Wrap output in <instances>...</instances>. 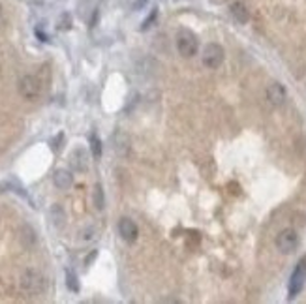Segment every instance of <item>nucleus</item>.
<instances>
[{
    "instance_id": "12",
    "label": "nucleus",
    "mask_w": 306,
    "mask_h": 304,
    "mask_svg": "<svg viewBox=\"0 0 306 304\" xmlns=\"http://www.w3.org/2000/svg\"><path fill=\"white\" fill-rule=\"evenodd\" d=\"M113 148H116V152L118 154H126V150H128V139H126V135L122 133H116L115 137H113Z\"/></svg>"
},
{
    "instance_id": "8",
    "label": "nucleus",
    "mask_w": 306,
    "mask_h": 304,
    "mask_svg": "<svg viewBox=\"0 0 306 304\" xmlns=\"http://www.w3.org/2000/svg\"><path fill=\"white\" fill-rule=\"evenodd\" d=\"M118 235H120L126 242H136L139 237L138 224L130 218H122L120 222H118Z\"/></svg>"
},
{
    "instance_id": "9",
    "label": "nucleus",
    "mask_w": 306,
    "mask_h": 304,
    "mask_svg": "<svg viewBox=\"0 0 306 304\" xmlns=\"http://www.w3.org/2000/svg\"><path fill=\"white\" fill-rule=\"evenodd\" d=\"M230 11H231V15H233V19H235L237 23H240V24L248 23V19H250V11H248V8H246L244 2H240V0L231 2Z\"/></svg>"
},
{
    "instance_id": "21",
    "label": "nucleus",
    "mask_w": 306,
    "mask_h": 304,
    "mask_svg": "<svg viewBox=\"0 0 306 304\" xmlns=\"http://www.w3.org/2000/svg\"><path fill=\"white\" fill-rule=\"evenodd\" d=\"M210 2H212V4H226L228 0H210Z\"/></svg>"
},
{
    "instance_id": "10",
    "label": "nucleus",
    "mask_w": 306,
    "mask_h": 304,
    "mask_svg": "<svg viewBox=\"0 0 306 304\" xmlns=\"http://www.w3.org/2000/svg\"><path fill=\"white\" fill-rule=\"evenodd\" d=\"M53 184L58 190H68L74 184V175L68 169H56L53 175Z\"/></svg>"
},
{
    "instance_id": "19",
    "label": "nucleus",
    "mask_w": 306,
    "mask_h": 304,
    "mask_svg": "<svg viewBox=\"0 0 306 304\" xmlns=\"http://www.w3.org/2000/svg\"><path fill=\"white\" fill-rule=\"evenodd\" d=\"M94 258H96V252H92L90 256L86 258V265H88V263H90V261H92V259H94Z\"/></svg>"
},
{
    "instance_id": "18",
    "label": "nucleus",
    "mask_w": 306,
    "mask_h": 304,
    "mask_svg": "<svg viewBox=\"0 0 306 304\" xmlns=\"http://www.w3.org/2000/svg\"><path fill=\"white\" fill-rule=\"evenodd\" d=\"M62 139H64V135H62V133H58V135H56V139H53V148H54V150H58V148H60V145H58V143H60Z\"/></svg>"
},
{
    "instance_id": "5",
    "label": "nucleus",
    "mask_w": 306,
    "mask_h": 304,
    "mask_svg": "<svg viewBox=\"0 0 306 304\" xmlns=\"http://www.w3.org/2000/svg\"><path fill=\"white\" fill-rule=\"evenodd\" d=\"M298 246V235L295 229H284L276 237V248L282 254H293Z\"/></svg>"
},
{
    "instance_id": "3",
    "label": "nucleus",
    "mask_w": 306,
    "mask_h": 304,
    "mask_svg": "<svg viewBox=\"0 0 306 304\" xmlns=\"http://www.w3.org/2000/svg\"><path fill=\"white\" fill-rule=\"evenodd\" d=\"M201 62L208 70H216L220 68L224 62V47L218 43H207L203 47V55H201Z\"/></svg>"
},
{
    "instance_id": "6",
    "label": "nucleus",
    "mask_w": 306,
    "mask_h": 304,
    "mask_svg": "<svg viewBox=\"0 0 306 304\" xmlns=\"http://www.w3.org/2000/svg\"><path fill=\"white\" fill-rule=\"evenodd\" d=\"M304 284H306V256L298 261L297 267H295V271H293V274H291V280H290V297L291 299L297 297L298 293L302 291Z\"/></svg>"
},
{
    "instance_id": "7",
    "label": "nucleus",
    "mask_w": 306,
    "mask_h": 304,
    "mask_svg": "<svg viewBox=\"0 0 306 304\" xmlns=\"http://www.w3.org/2000/svg\"><path fill=\"white\" fill-rule=\"evenodd\" d=\"M288 98V90H286V86L282 83H270L267 86V100L270 105H274V107H280L284 101Z\"/></svg>"
},
{
    "instance_id": "20",
    "label": "nucleus",
    "mask_w": 306,
    "mask_h": 304,
    "mask_svg": "<svg viewBox=\"0 0 306 304\" xmlns=\"http://www.w3.org/2000/svg\"><path fill=\"white\" fill-rule=\"evenodd\" d=\"M146 0H138V2H136V9L138 8H141V6H143V4H145Z\"/></svg>"
},
{
    "instance_id": "1",
    "label": "nucleus",
    "mask_w": 306,
    "mask_h": 304,
    "mask_svg": "<svg viewBox=\"0 0 306 304\" xmlns=\"http://www.w3.org/2000/svg\"><path fill=\"white\" fill-rule=\"evenodd\" d=\"M176 49L184 58H192L198 55L199 51V39L198 36L190 30V28H180L176 34Z\"/></svg>"
},
{
    "instance_id": "17",
    "label": "nucleus",
    "mask_w": 306,
    "mask_h": 304,
    "mask_svg": "<svg viewBox=\"0 0 306 304\" xmlns=\"http://www.w3.org/2000/svg\"><path fill=\"white\" fill-rule=\"evenodd\" d=\"M154 19H156V9H154L152 13L148 15V19H146L145 23H143V26H141V28H143V30H145V28H148V26H150V24L154 23Z\"/></svg>"
},
{
    "instance_id": "11",
    "label": "nucleus",
    "mask_w": 306,
    "mask_h": 304,
    "mask_svg": "<svg viewBox=\"0 0 306 304\" xmlns=\"http://www.w3.org/2000/svg\"><path fill=\"white\" fill-rule=\"evenodd\" d=\"M72 164H74V167H76L77 171H84V169H86V154H84L83 148L74 150V154H72Z\"/></svg>"
},
{
    "instance_id": "2",
    "label": "nucleus",
    "mask_w": 306,
    "mask_h": 304,
    "mask_svg": "<svg viewBox=\"0 0 306 304\" xmlns=\"http://www.w3.org/2000/svg\"><path fill=\"white\" fill-rule=\"evenodd\" d=\"M19 288L23 289L24 293H28V295H38L46 289V278L38 271H32V269L24 271L21 274V280H19Z\"/></svg>"
},
{
    "instance_id": "15",
    "label": "nucleus",
    "mask_w": 306,
    "mask_h": 304,
    "mask_svg": "<svg viewBox=\"0 0 306 304\" xmlns=\"http://www.w3.org/2000/svg\"><path fill=\"white\" fill-rule=\"evenodd\" d=\"M51 218H53V224L54 226H62V222H64V212L58 205H54L53 209H51Z\"/></svg>"
},
{
    "instance_id": "14",
    "label": "nucleus",
    "mask_w": 306,
    "mask_h": 304,
    "mask_svg": "<svg viewBox=\"0 0 306 304\" xmlns=\"http://www.w3.org/2000/svg\"><path fill=\"white\" fill-rule=\"evenodd\" d=\"M66 286H68V289L70 291H74V293L79 291V282H77L76 273H72V271L66 273Z\"/></svg>"
},
{
    "instance_id": "13",
    "label": "nucleus",
    "mask_w": 306,
    "mask_h": 304,
    "mask_svg": "<svg viewBox=\"0 0 306 304\" xmlns=\"http://www.w3.org/2000/svg\"><path fill=\"white\" fill-rule=\"evenodd\" d=\"M90 150H92V156L94 158H100L102 156V141H100V137L96 135V133H90Z\"/></svg>"
},
{
    "instance_id": "16",
    "label": "nucleus",
    "mask_w": 306,
    "mask_h": 304,
    "mask_svg": "<svg viewBox=\"0 0 306 304\" xmlns=\"http://www.w3.org/2000/svg\"><path fill=\"white\" fill-rule=\"evenodd\" d=\"M94 205H96V209H104V188L96 186V192H94Z\"/></svg>"
},
{
    "instance_id": "4",
    "label": "nucleus",
    "mask_w": 306,
    "mask_h": 304,
    "mask_svg": "<svg viewBox=\"0 0 306 304\" xmlns=\"http://www.w3.org/2000/svg\"><path fill=\"white\" fill-rule=\"evenodd\" d=\"M17 88H19V94L23 96L24 100H36L42 94V83L34 75H24V77L19 79Z\"/></svg>"
}]
</instances>
